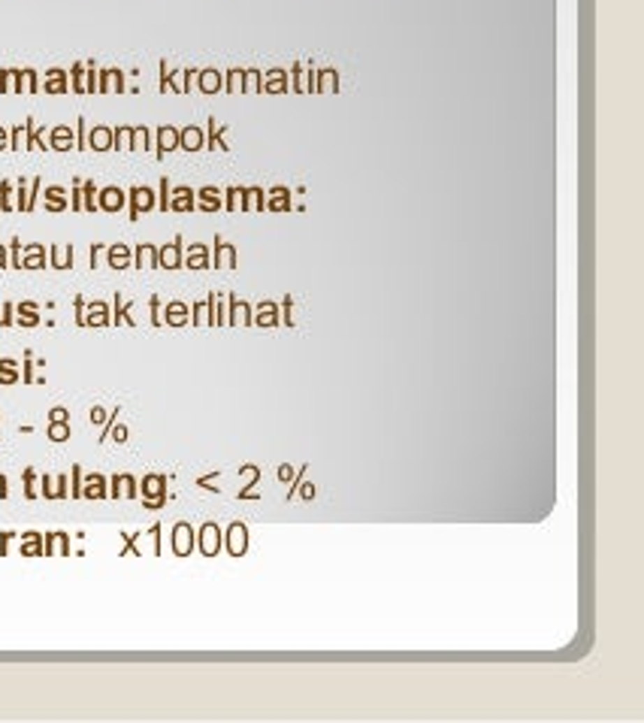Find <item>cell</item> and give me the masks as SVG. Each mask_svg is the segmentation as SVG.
Instances as JSON below:
<instances>
[{
    "label": "cell",
    "mask_w": 644,
    "mask_h": 723,
    "mask_svg": "<svg viewBox=\"0 0 644 723\" xmlns=\"http://www.w3.org/2000/svg\"><path fill=\"white\" fill-rule=\"evenodd\" d=\"M215 261H218V267H236V249L227 245V242H221L215 249Z\"/></svg>",
    "instance_id": "obj_11"
},
{
    "label": "cell",
    "mask_w": 644,
    "mask_h": 723,
    "mask_svg": "<svg viewBox=\"0 0 644 723\" xmlns=\"http://www.w3.org/2000/svg\"><path fill=\"white\" fill-rule=\"evenodd\" d=\"M200 85H203L206 94H212V91H218V88H221V76H218L215 70H206V73H203V82H200Z\"/></svg>",
    "instance_id": "obj_15"
},
{
    "label": "cell",
    "mask_w": 644,
    "mask_h": 723,
    "mask_svg": "<svg viewBox=\"0 0 644 723\" xmlns=\"http://www.w3.org/2000/svg\"><path fill=\"white\" fill-rule=\"evenodd\" d=\"M275 475H279V481H281V484H293V479H297V469H293L291 463H281V466H279V472H275Z\"/></svg>",
    "instance_id": "obj_17"
},
{
    "label": "cell",
    "mask_w": 644,
    "mask_h": 723,
    "mask_svg": "<svg viewBox=\"0 0 644 723\" xmlns=\"http://www.w3.org/2000/svg\"><path fill=\"white\" fill-rule=\"evenodd\" d=\"M145 484H149V490H152V493H154V490H161V479H149Z\"/></svg>",
    "instance_id": "obj_32"
},
{
    "label": "cell",
    "mask_w": 644,
    "mask_h": 723,
    "mask_svg": "<svg viewBox=\"0 0 644 723\" xmlns=\"http://www.w3.org/2000/svg\"><path fill=\"white\" fill-rule=\"evenodd\" d=\"M242 194H245V188H227V209L230 212L242 209Z\"/></svg>",
    "instance_id": "obj_14"
},
{
    "label": "cell",
    "mask_w": 644,
    "mask_h": 723,
    "mask_svg": "<svg viewBox=\"0 0 644 723\" xmlns=\"http://www.w3.org/2000/svg\"><path fill=\"white\" fill-rule=\"evenodd\" d=\"M94 143H97L94 149H106V143H109V133H106V131H100V133L94 136Z\"/></svg>",
    "instance_id": "obj_29"
},
{
    "label": "cell",
    "mask_w": 644,
    "mask_h": 723,
    "mask_svg": "<svg viewBox=\"0 0 644 723\" xmlns=\"http://www.w3.org/2000/svg\"><path fill=\"white\" fill-rule=\"evenodd\" d=\"M88 484H91V488H88V493H94V497H97V493H100V479H91Z\"/></svg>",
    "instance_id": "obj_31"
},
{
    "label": "cell",
    "mask_w": 644,
    "mask_h": 723,
    "mask_svg": "<svg viewBox=\"0 0 644 723\" xmlns=\"http://www.w3.org/2000/svg\"><path fill=\"white\" fill-rule=\"evenodd\" d=\"M133 194H136V206H140V209H149V206H152V191L140 188V191H133Z\"/></svg>",
    "instance_id": "obj_20"
},
{
    "label": "cell",
    "mask_w": 644,
    "mask_h": 723,
    "mask_svg": "<svg viewBox=\"0 0 644 723\" xmlns=\"http://www.w3.org/2000/svg\"><path fill=\"white\" fill-rule=\"evenodd\" d=\"M266 209L270 212H291L293 203H291V191L284 185H275L266 191Z\"/></svg>",
    "instance_id": "obj_3"
},
{
    "label": "cell",
    "mask_w": 644,
    "mask_h": 723,
    "mask_svg": "<svg viewBox=\"0 0 644 723\" xmlns=\"http://www.w3.org/2000/svg\"><path fill=\"white\" fill-rule=\"evenodd\" d=\"M122 203V197H118V191H106V206H118Z\"/></svg>",
    "instance_id": "obj_30"
},
{
    "label": "cell",
    "mask_w": 644,
    "mask_h": 723,
    "mask_svg": "<svg viewBox=\"0 0 644 723\" xmlns=\"http://www.w3.org/2000/svg\"><path fill=\"white\" fill-rule=\"evenodd\" d=\"M176 551H179V554H188V551H191V527H185V524L176 527Z\"/></svg>",
    "instance_id": "obj_12"
},
{
    "label": "cell",
    "mask_w": 644,
    "mask_h": 723,
    "mask_svg": "<svg viewBox=\"0 0 644 723\" xmlns=\"http://www.w3.org/2000/svg\"><path fill=\"white\" fill-rule=\"evenodd\" d=\"M209 309H212V303L197 306V321H200V324H206V321H209Z\"/></svg>",
    "instance_id": "obj_27"
},
{
    "label": "cell",
    "mask_w": 644,
    "mask_h": 723,
    "mask_svg": "<svg viewBox=\"0 0 644 723\" xmlns=\"http://www.w3.org/2000/svg\"><path fill=\"white\" fill-rule=\"evenodd\" d=\"M200 194H203V206H206V209H218V206H221V200H218V191H215V188H203Z\"/></svg>",
    "instance_id": "obj_18"
},
{
    "label": "cell",
    "mask_w": 644,
    "mask_h": 723,
    "mask_svg": "<svg viewBox=\"0 0 644 723\" xmlns=\"http://www.w3.org/2000/svg\"><path fill=\"white\" fill-rule=\"evenodd\" d=\"M209 143H212V145H209V149H227V143H224V133H221V131L209 133Z\"/></svg>",
    "instance_id": "obj_24"
},
{
    "label": "cell",
    "mask_w": 644,
    "mask_h": 723,
    "mask_svg": "<svg viewBox=\"0 0 644 723\" xmlns=\"http://www.w3.org/2000/svg\"><path fill=\"white\" fill-rule=\"evenodd\" d=\"M297 493H300V497L306 499V502H309V499H315V484H312V481H302V479H300V481H297Z\"/></svg>",
    "instance_id": "obj_19"
},
{
    "label": "cell",
    "mask_w": 644,
    "mask_h": 723,
    "mask_svg": "<svg viewBox=\"0 0 644 723\" xmlns=\"http://www.w3.org/2000/svg\"><path fill=\"white\" fill-rule=\"evenodd\" d=\"M115 261H118V263H124V251H122V249L112 251V263H115Z\"/></svg>",
    "instance_id": "obj_33"
},
{
    "label": "cell",
    "mask_w": 644,
    "mask_h": 723,
    "mask_svg": "<svg viewBox=\"0 0 644 723\" xmlns=\"http://www.w3.org/2000/svg\"><path fill=\"white\" fill-rule=\"evenodd\" d=\"M339 91V73L333 67H324L315 73V94H336Z\"/></svg>",
    "instance_id": "obj_6"
},
{
    "label": "cell",
    "mask_w": 644,
    "mask_h": 723,
    "mask_svg": "<svg viewBox=\"0 0 644 723\" xmlns=\"http://www.w3.org/2000/svg\"><path fill=\"white\" fill-rule=\"evenodd\" d=\"M185 149H191V152L200 149V131H188L185 133Z\"/></svg>",
    "instance_id": "obj_22"
},
{
    "label": "cell",
    "mask_w": 644,
    "mask_h": 723,
    "mask_svg": "<svg viewBox=\"0 0 644 723\" xmlns=\"http://www.w3.org/2000/svg\"><path fill=\"white\" fill-rule=\"evenodd\" d=\"M163 261H167V267H176V263H179V249H176V245L163 251Z\"/></svg>",
    "instance_id": "obj_25"
},
{
    "label": "cell",
    "mask_w": 644,
    "mask_h": 723,
    "mask_svg": "<svg viewBox=\"0 0 644 723\" xmlns=\"http://www.w3.org/2000/svg\"><path fill=\"white\" fill-rule=\"evenodd\" d=\"M261 88H263L261 70H245L242 73V94H261Z\"/></svg>",
    "instance_id": "obj_9"
},
{
    "label": "cell",
    "mask_w": 644,
    "mask_h": 723,
    "mask_svg": "<svg viewBox=\"0 0 644 723\" xmlns=\"http://www.w3.org/2000/svg\"><path fill=\"white\" fill-rule=\"evenodd\" d=\"M288 79H291V91H293V94H315V73H312V70L306 73V67H302L300 61L291 64Z\"/></svg>",
    "instance_id": "obj_1"
},
{
    "label": "cell",
    "mask_w": 644,
    "mask_h": 723,
    "mask_svg": "<svg viewBox=\"0 0 644 723\" xmlns=\"http://www.w3.org/2000/svg\"><path fill=\"white\" fill-rule=\"evenodd\" d=\"M242 73L245 70H230L227 73V91L233 94V91H242Z\"/></svg>",
    "instance_id": "obj_16"
},
{
    "label": "cell",
    "mask_w": 644,
    "mask_h": 723,
    "mask_svg": "<svg viewBox=\"0 0 644 723\" xmlns=\"http://www.w3.org/2000/svg\"><path fill=\"white\" fill-rule=\"evenodd\" d=\"M230 324H254V315H251V306L242 303V300H233V306H230Z\"/></svg>",
    "instance_id": "obj_8"
},
{
    "label": "cell",
    "mask_w": 644,
    "mask_h": 723,
    "mask_svg": "<svg viewBox=\"0 0 644 723\" xmlns=\"http://www.w3.org/2000/svg\"><path fill=\"white\" fill-rule=\"evenodd\" d=\"M161 143H163L161 149H173V145H176V133H173V131H163V133H161Z\"/></svg>",
    "instance_id": "obj_26"
},
{
    "label": "cell",
    "mask_w": 644,
    "mask_h": 723,
    "mask_svg": "<svg viewBox=\"0 0 644 723\" xmlns=\"http://www.w3.org/2000/svg\"><path fill=\"white\" fill-rule=\"evenodd\" d=\"M261 91H266V94H288V91H291V79H288V73H284L281 67L266 70V76H263V88H261Z\"/></svg>",
    "instance_id": "obj_2"
},
{
    "label": "cell",
    "mask_w": 644,
    "mask_h": 723,
    "mask_svg": "<svg viewBox=\"0 0 644 723\" xmlns=\"http://www.w3.org/2000/svg\"><path fill=\"white\" fill-rule=\"evenodd\" d=\"M176 206H179V209L191 206V191H179V197H176Z\"/></svg>",
    "instance_id": "obj_28"
},
{
    "label": "cell",
    "mask_w": 644,
    "mask_h": 723,
    "mask_svg": "<svg viewBox=\"0 0 644 723\" xmlns=\"http://www.w3.org/2000/svg\"><path fill=\"white\" fill-rule=\"evenodd\" d=\"M218 548H221V533H218V527H215V524H206V527H203V551H206L209 557H215Z\"/></svg>",
    "instance_id": "obj_10"
},
{
    "label": "cell",
    "mask_w": 644,
    "mask_h": 723,
    "mask_svg": "<svg viewBox=\"0 0 644 723\" xmlns=\"http://www.w3.org/2000/svg\"><path fill=\"white\" fill-rule=\"evenodd\" d=\"M254 324H257V327H275V324H281V312H279V303H272V300H263V303H261V306H257Z\"/></svg>",
    "instance_id": "obj_5"
},
{
    "label": "cell",
    "mask_w": 644,
    "mask_h": 723,
    "mask_svg": "<svg viewBox=\"0 0 644 723\" xmlns=\"http://www.w3.org/2000/svg\"><path fill=\"white\" fill-rule=\"evenodd\" d=\"M242 209H245V212H261V209H266V191H261V188H245Z\"/></svg>",
    "instance_id": "obj_7"
},
{
    "label": "cell",
    "mask_w": 644,
    "mask_h": 723,
    "mask_svg": "<svg viewBox=\"0 0 644 723\" xmlns=\"http://www.w3.org/2000/svg\"><path fill=\"white\" fill-rule=\"evenodd\" d=\"M170 321H173V324H182V321H185V306H170Z\"/></svg>",
    "instance_id": "obj_23"
},
{
    "label": "cell",
    "mask_w": 644,
    "mask_h": 723,
    "mask_svg": "<svg viewBox=\"0 0 644 723\" xmlns=\"http://www.w3.org/2000/svg\"><path fill=\"white\" fill-rule=\"evenodd\" d=\"M191 267L203 270L206 267V249H194V258H191Z\"/></svg>",
    "instance_id": "obj_21"
},
{
    "label": "cell",
    "mask_w": 644,
    "mask_h": 723,
    "mask_svg": "<svg viewBox=\"0 0 644 723\" xmlns=\"http://www.w3.org/2000/svg\"><path fill=\"white\" fill-rule=\"evenodd\" d=\"M279 312H281L284 327H293V324H297V318H293V297H284V303L279 306Z\"/></svg>",
    "instance_id": "obj_13"
},
{
    "label": "cell",
    "mask_w": 644,
    "mask_h": 723,
    "mask_svg": "<svg viewBox=\"0 0 644 723\" xmlns=\"http://www.w3.org/2000/svg\"><path fill=\"white\" fill-rule=\"evenodd\" d=\"M227 551L233 557H242L248 551V530H245V524H233L227 530Z\"/></svg>",
    "instance_id": "obj_4"
}]
</instances>
